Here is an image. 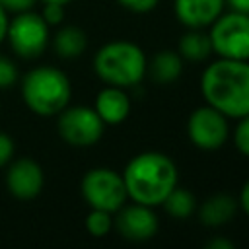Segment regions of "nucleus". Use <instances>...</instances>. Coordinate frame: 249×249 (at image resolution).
Segmentation results:
<instances>
[{
    "label": "nucleus",
    "mask_w": 249,
    "mask_h": 249,
    "mask_svg": "<svg viewBox=\"0 0 249 249\" xmlns=\"http://www.w3.org/2000/svg\"><path fill=\"white\" fill-rule=\"evenodd\" d=\"M41 18L47 21V25H58L64 19V4L56 2H43Z\"/></svg>",
    "instance_id": "nucleus-22"
},
{
    "label": "nucleus",
    "mask_w": 249,
    "mask_h": 249,
    "mask_svg": "<svg viewBox=\"0 0 249 249\" xmlns=\"http://www.w3.org/2000/svg\"><path fill=\"white\" fill-rule=\"evenodd\" d=\"M6 37L14 53L21 58H37L45 53L49 43V25L35 12H19L8 21Z\"/></svg>",
    "instance_id": "nucleus-8"
},
{
    "label": "nucleus",
    "mask_w": 249,
    "mask_h": 249,
    "mask_svg": "<svg viewBox=\"0 0 249 249\" xmlns=\"http://www.w3.org/2000/svg\"><path fill=\"white\" fill-rule=\"evenodd\" d=\"M187 134L189 140L198 150H218L230 138V124L228 117L214 109L212 105L204 103L196 107L187 119Z\"/></svg>",
    "instance_id": "nucleus-9"
},
{
    "label": "nucleus",
    "mask_w": 249,
    "mask_h": 249,
    "mask_svg": "<svg viewBox=\"0 0 249 249\" xmlns=\"http://www.w3.org/2000/svg\"><path fill=\"white\" fill-rule=\"evenodd\" d=\"M233 144L239 154L249 158V115L239 117V123L235 124L233 130Z\"/></svg>",
    "instance_id": "nucleus-20"
},
{
    "label": "nucleus",
    "mask_w": 249,
    "mask_h": 249,
    "mask_svg": "<svg viewBox=\"0 0 249 249\" xmlns=\"http://www.w3.org/2000/svg\"><path fill=\"white\" fill-rule=\"evenodd\" d=\"M43 169L37 161L29 158L16 160L6 173V187L8 191L19 200H31L43 191Z\"/></svg>",
    "instance_id": "nucleus-11"
},
{
    "label": "nucleus",
    "mask_w": 249,
    "mask_h": 249,
    "mask_svg": "<svg viewBox=\"0 0 249 249\" xmlns=\"http://www.w3.org/2000/svg\"><path fill=\"white\" fill-rule=\"evenodd\" d=\"M103 128L105 123L101 121V117L95 113L93 107L66 105L58 113V134L70 146L86 148L97 144L103 136Z\"/></svg>",
    "instance_id": "nucleus-7"
},
{
    "label": "nucleus",
    "mask_w": 249,
    "mask_h": 249,
    "mask_svg": "<svg viewBox=\"0 0 249 249\" xmlns=\"http://www.w3.org/2000/svg\"><path fill=\"white\" fill-rule=\"evenodd\" d=\"M113 226L124 239L140 243V241L152 239L158 233L160 222H158V216L154 214L152 206L132 202V204H123L117 210Z\"/></svg>",
    "instance_id": "nucleus-10"
},
{
    "label": "nucleus",
    "mask_w": 249,
    "mask_h": 249,
    "mask_svg": "<svg viewBox=\"0 0 249 249\" xmlns=\"http://www.w3.org/2000/svg\"><path fill=\"white\" fill-rule=\"evenodd\" d=\"M237 198L228 193H216L210 195L200 206H196V214L200 224L206 228H220L233 220L237 212Z\"/></svg>",
    "instance_id": "nucleus-14"
},
{
    "label": "nucleus",
    "mask_w": 249,
    "mask_h": 249,
    "mask_svg": "<svg viewBox=\"0 0 249 249\" xmlns=\"http://www.w3.org/2000/svg\"><path fill=\"white\" fill-rule=\"evenodd\" d=\"M14 150H16L14 148V140L8 134L0 132V169L10 163V160L14 156Z\"/></svg>",
    "instance_id": "nucleus-24"
},
{
    "label": "nucleus",
    "mask_w": 249,
    "mask_h": 249,
    "mask_svg": "<svg viewBox=\"0 0 249 249\" xmlns=\"http://www.w3.org/2000/svg\"><path fill=\"white\" fill-rule=\"evenodd\" d=\"M237 204H239V206H241V210L249 216V179L243 183V187H241V191H239Z\"/></svg>",
    "instance_id": "nucleus-26"
},
{
    "label": "nucleus",
    "mask_w": 249,
    "mask_h": 249,
    "mask_svg": "<svg viewBox=\"0 0 249 249\" xmlns=\"http://www.w3.org/2000/svg\"><path fill=\"white\" fill-rule=\"evenodd\" d=\"M93 109L105 124H119L130 113V97L124 93V88L107 86L97 93Z\"/></svg>",
    "instance_id": "nucleus-13"
},
{
    "label": "nucleus",
    "mask_w": 249,
    "mask_h": 249,
    "mask_svg": "<svg viewBox=\"0 0 249 249\" xmlns=\"http://www.w3.org/2000/svg\"><path fill=\"white\" fill-rule=\"evenodd\" d=\"M204 101L226 117L249 115V60L218 58L210 62L200 78Z\"/></svg>",
    "instance_id": "nucleus-1"
},
{
    "label": "nucleus",
    "mask_w": 249,
    "mask_h": 249,
    "mask_svg": "<svg viewBox=\"0 0 249 249\" xmlns=\"http://www.w3.org/2000/svg\"><path fill=\"white\" fill-rule=\"evenodd\" d=\"M183 64H185V60L181 58L179 53L160 51L150 60H146V74H150V78L156 84H163V86L173 84L181 78Z\"/></svg>",
    "instance_id": "nucleus-15"
},
{
    "label": "nucleus",
    "mask_w": 249,
    "mask_h": 249,
    "mask_svg": "<svg viewBox=\"0 0 249 249\" xmlns=\"http://www.w3.org/2000/svg\"><path fill=\"white\" fill-rule=\"evenodd\" d=\"M18 66L4 54H0V89L10 88L18 82Z\"/></svg>",
    "instance_id": "nucleus-21"
},
{
    "label": "nucleus",
    "mask_w": 249,
    "mask_h": 249,
    "mask_svg": "<svg viewBox=\"0 0 249 249\" xmlns=\"http://www.w3.org/2000/svg\"><path fill=\"white\" fill-rule=\"evenodd\" d=\"M233 12H241V14H249V0H224Z\"/></svg>",
    "instance_id": "nucleus-28"
},
{
    "label": "nucleus",
    "mask_w": 249,
    "mask_h": 249,
    "mask_svg": "<svg viewBox=\"0 0 249 249\" xmlns=\"http://www.w3.org/2000/svg\"><path fill=\"white\" fill-rule=\"evenodd\" d=\"M53 47L60 58H76L80 56L88 47V37L82 27L76 25H64L56 31Z\"/></svg>",
    "instance_id": "nucleus-16"
},
{
    "label": "nucleus",
    "mask_w": 249,
    "mask_h": 249,
    "mask_svg": "<svg viewBox=\"0 0 249 249\" xmlns=\"http://www.w3.org/2000/svg\"><path fill=\"white\" fill-rule=\"evenodd\" d=\"M113 228V216L111 212H105V210H97V208H91L88 218H86V230L89 235L93 237H105Z\"/></svg>",
    "instance_id": "nucleus-19"
},
{
    "label": "nucleus",
    "mask_w": 249,
    "mask_h": 249,
    "mask_svg": "<svg viewBox=\"0 0 249 249\" xmlns=\"http://www.w3.org/2000/svg\"><path fill=\"white\" fill-rule=\"evenodd\" d=\"M35 2H37V0H0V6H2L6 12H16V14H19V12L31 10Z\"/></svg>",
    "instance_id": "nucleus-25"
},
{
    "label": "nucleus",
    "mask_w": 249,
    "mask_h": 249,
    "mask_svg": "<svg viewBox=\"0 0 249 249\" xmlns=\"http://www.w3.org/2000/svg\"><path fill=\"white\" fill-rule=\"evenodd\" d=\"M82 196L89 208L117 212L126 202V189L123 173L109 167H93L82 179Z\"/></svg>",
    "instance_id": "nucleus-6"
},
{
    "label": "nucleus",
    "mask_w": 249,
    "mask_h": 249,
    "mask_svg": "<svg viewBox=\"0 0 249 249\" xmlns=\"http://www.w3.org/2000/svg\"><path fill=\"white\" fill-rule=\"evenodd\" d=\"M146 54L132 41H111L99 47L93 56L95 74L117 88H134L146 76Z\"/></svg>",
    "instance_id": "nucleus-3"
},
{
    "label": "nucleus",
    "mask_w": 249,
    "mask_h": 249,
    "mask_svg": "<svg viewBox=\"0 0 249 249\" xmlns=\"http://www.w3.org/2000/svg\"><path fill=\"white\" fill-rule=\"evenodd\" d=\"M123 181L126 196L132 202L158 206L177 185L179 173L175 161L163 152H140L128 160Z\"/></svg>",
    "instance_id": "nucleus-2"
},
{
    "label": "nucleus",
    "mask_w": 249,
    "mask_h": 249,
    "mask_svg": "<svg viewBox=\"0 0 249 249\" xmlns=\"http://www.w3.org/2000/svg\"><path fill=\"white\" fill-rule=\"evenodd\" d=\"M6 31H8V16L6 10L0 6V43L6 39Z\"/></svg>",
    "instance_id": "nucleus-29"
},
{
    "label": "nucleus",
    "mask_w": 249,
    "mask_h": 249,
    "mask_svg": "<svg viewBox=\"0 0 249 249\" xmlns=\"http://www.w3.org/2000/svg\"><path fill=\"white\" fill-rule=\"evenodd\" d=\"M208 37L218 58L249 60V14H220L210 23Z\"/></svg>",
    "instance_id": "nucleus-5"
},
{
    "label": "nucleus",
    "mask_w": 249,
    "mask_h": 249,
    "mask_svg": "<svg viewBox=\"0 0 249 249\" xmlns=\"http://www.w3.org/2000/svg\"><path fill=\"white\" fill-rule=\"evenodd\" d=\"M206 249H233V243L224 237H214L206 243Z\"/></svg>",
    "instance_id": "nucleus-27"
},
{
    "label": "nucleus",
    "mask_w": 249,
    "mask_h": 249,
    "mask_svg": "<svg viewBox=\"0 0 249 249\" xmlns=\"http://www.w3.org/2000/svg\"><path fill=\"white\" fill-rule=\"evenodd\" d=\"M43 2H56V4H68L70 0H43Z\"/></svg>",
    "instance_id": "nucleus-30"
},
{
    "label": "nucleus",
    "mask_w": 249,
    "mask_h": 249,
    "mask_svg": "<svg viewBox=\"0 0 249 249\" xmlns=\"http://www.w3.org/2000/svg\"><path fill=\"white\" fill-rule=\"evenodd\" d=\"M163 210L175 218V220H187L191 218L195 212H196V198L195 195L189 191V189H183V187H173L169 191V195L163 198L161 202Z\"/></svg>",
    "instance_id": "nucleus-18"
},
{
    "label": "nucleus",
    "mask_w": 249,
    "mask_h": 249,
    "mask_svg": "<svg viewBox=\"0 0 249 249\" xmlns=\"http://www.w3.org/2000/svg\"><path fill=\"white\" fill-rule=\"evenodd\" d=\"M70 95L72 86L68 76L54 66L33 68L21 82V97L25 105L41 117L58 115L70 103Z\"/></svg>",
    "instance_id": "nucleus-4"
},
{
    "label": "nucleus",
    "mask_w": 249,
    "mask_h": 249,
    "mask_svg": "<svg viewBox=\"0 0 249 249\" xmlns=\"http://www.w3.org/2000/svg\"><path fill=\"white\" fill-rule=\"evenodd\" d=\"M224 0H173L177 19L189 29H202L210 25L224 10Z\"/></svg>",
    "instance_id": "nucleus-12"
},
{
    "label": "nucleus",
    "mask_w": 249,
    "mask_h": 249,
    "mask_svg": "<svg viewBox=\"0 0 249 249\" xmlns=\"http://www.w3.org/2000/svg\"><path fill=\"white\" fill-rule=\"evenodd\" d=\"M179 54L187 62H202L212 54V43L208 33L200 29H189L179 39Z\"/></svg>",
    "instance_id": "nucleus-17"
},
{
    "label": "nucleus",
    "mask_w": 249,
    "mask_h": 249,
    "mask_svg": "<svg viewBox=\"0 0 249 249\" xmlns=\"http://www.w3.org/2000/svg\"><path fill=\"white\" fill-rule=\"evenodd\" d=\"M158 2L160 0H117V4H121L123 8H126L128 12H134V14L152 12L158 6Z\"/></svg>",
    "instance_id": "nucleus-23"
}]
</instances>
